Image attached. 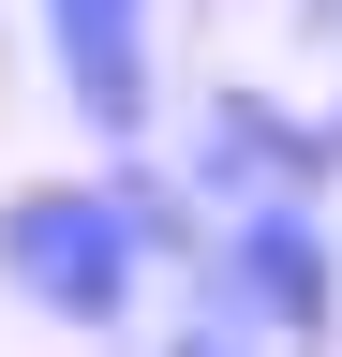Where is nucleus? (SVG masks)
<instances>
[{
	"mask_svg": "<svg viewBox=\"0 0 342 357\" xmlns=\"http://www.w3.org/2000/svg\"><path fill=\"white\" fill-rule=\"evenodd\" d=\"M224 298L268 342H327L342 328V238H327V208L313 194H253L224 223Z\"/></svg>",
	"mask_w": 342,
	"mask_h": 357,
	"instance_id": "nucleus-2",
	"label": "nucleus"
},
{
	"mask_svg": "<svg viewBox=\"0 0 342 357\" xmlns=\"http://www.w3.org/2000/svg\"><path fill=\"white\" fill-rule=\"evenodd\" d=\"M208 134H224V149H194V164H238V178H268V194H327V164H342L313 119L253 105V89H224V105H208Z\"/></svg>",
	"mask_w": 342,
	"mask_h": 357,
	"instance_id": "nucleus-4",
	"label": "nucleus"
},
{
	"mask_svg": "<svg viewBox=\"0 0 342 357\" xmlns=\"http://www.w3.org/2000/svg\"><path fill=\"white\" fill-rule=\"evenodd\" d=\"M0 283H15L45 328H119L149 283V223L119 178H30L0 194Z\"/></svg>",
	"mask_w": 342,
	"mask_h": 357,
	"instance_id": "nucleus-1",
	"label": "nucleus"
},
{
	"mask_svg": "<svg viewBox=\"0 0 342 357\" xmlns=\"http://www.w3.org/2000/svg\"><path fill=\"white\" fill-rule=\"evenodd\" d=\"M30 15H45V60L75 89V119H90L104 149H149V119H164V45H149V15H164V0H30Z\"/></svg>",
	"mask_w": 342,
	"mask_h": 357,
	"instance_id": "nucleus-3",
	"label": "nucleus"
},
{
	"mask_svg": "<svg viewBox=\"0 0 342 357\" xmlns=\"http://www.w3.org/2000/svg\"><path fill=\"white\" fill-rule=\"evenodd\" d=\"M164 357H253L238 328H179V342H164Z\"/></svg>",
	"mask_w": 342,
	"mask_h": 357,
	"instance_id": "nucleus-5",
	"label": "nucleus"
}]
</instances>
